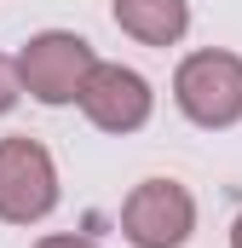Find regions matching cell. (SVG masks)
<instances>
[{"mask_svg": "<svg viewBox=\"0 0 242 248\" xmlns=\"http://www.w3.org/2000/svg\"><path fill=\"white\" fill-rule=\"evenodd\" d=\"M231 248H242V214L231 219Z\"/></svg>", "mask_w": 242, "mask_h": 248, "instance_id": "obj_9", "label": "cell"}, {"mask_svg": "<svg viewBox=\"0 0 242 248\" xmlns=\"http://www.w3.org/2000/svg\"><path fill=\"white\" fill-rule=\"evenodd\" d=\"M58 162L41 139L6 133L0 139V225H41L58 208Z\"/></svg>", "mask_w": 242, "mask_h": 248, "instance_id": "obj_3", "label": "cell"}, {"mask_svg": "<svg viewBox=\"0 0 242 248\" xmlns=\"http://www.w3.org/2000/svg\"><path fill=\"white\" fill-rule=\"evenodd\" d=\"M92 69H98V52H92V41L75 35V29H41V35H29V41L17 46L23 93H29L35 104H46V110L75 104Z\"/></svg>", "mask_w": 242, "mask_h": 248, "instance_id": "obj_2", "label": "cell"}, {"mask_svg": "<svg viewBox=\"0 0 242 248\" xmlns=\"http://www.w3.org/2000/svg\"><path fill=\"white\" fill-rule=\"evenodd\" d=\"M17 98H23V75H17V58H6V52H0V116H12V110H17Z\"/></svg>", "mask_w": 242, "mask_h": 248, "instance_id": "obj_7", "label": "cell"}, {"mask_svg": "<svg viewBox=\"0 0 242 248\" xmlns=\"http://www.w3.org/2000/svg\"><path fill=\"white\" fill-rule=\"evenodd\" d=\"M196 231V196L179 179H138L121 202V237L133 248H184Z\"/></svg>", "mask_w": 242, "mask_h": 248, "instance_id": "obj_4", "label": "cell"}, {"mask_svg": "<svg viewBox=\"0 0 242 248\" xmlns=\"http://www.w3.org/2000/svg\"><path fill=\"white\" fill-rule=\"evenodd\" d=\"M81 116L98 127V133H116V139H127V133H138V127L150 122V110H156V93H150V81L138 75V69H127V63H104L98 58V69L87 75V87H81Z\"/></svg>", "mask_w": 242, "mask_h": 248, "instance_id": "obj_5", "label": "cell"}, {"mask_svg": "<svg viewBox=\"0 0 242 248\" xmlns=\"http://www.w3.org/2000/svg\"><path fill=\"white\" fill-rule=\"evenodd\" d=\"M173 104L190 127H208V133H225L242 122V58L225 46H202V52H184L173 69Z\"/></svg>", "mask_w": 242, "mask_h": 248, "instance_id": "obj_1", "label": "cell"}, {"mask_svg": "<svg viewBox=\"0 0 242 248\" xmlns=\"http://www.w3.org/2000/svg\"><path fill=\"white\" fill-rule=\"evenodd\" d=\"M35 248H104V243L87 237V231H52V237H41Z\"/></svg>", "mask_w": 242, "mask_h": 248, "instance_id": "obj_8", "label": "cell"}, {"mask_svg": "<svg viewBox=\"0 0 242 248\" xmlns=\"http://www.w3.org/2000/svg\"><path fill=\"white\" fill-rule=\"evenodd\" d=\"M110 17L138 46H179L190 35V0H110Z\"/></svg>", "mask_w": 242, "mask_h": 248, "instance_id": "obj_6", "label": "cell"}]
</instances>
